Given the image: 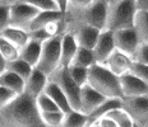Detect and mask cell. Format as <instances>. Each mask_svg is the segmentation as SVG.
<instances>
[{
	"instance_id": "obj_11",
	"label": "cell",
	"mask_w": 148,
	"mask_h": 127,
	"mask_svg": "<svg viewBox=\"0 0 148 127\" xmlns=\"http://www.w3.org/2000/svg\"><path fill=\"white\" fill-rule=\"evenodd\" d=\"M133 58L130 56H128L124 52L119 51V50L115 48V51L107 57V60L105 61L103 65L105 67H107L111 73L115 74L116 76H123L124 74H128L130 71L132 64H133Z\"/></svg>"
},
{
	"instance_id": "obj_37",
	"label": "cell",
	"mask_w": 148,
	"mask_h": 127,
	"mask_svg": "<svg viewBox=\"0 0 148 127\" xmlns=\"http://www.w3.org/2000/svg\"><path fill=\"white\" fill-rule=\"evenodd\" d=\"M51 36L46 32L45 28H41V29H36V31H31L29 32V39L32 41H36V42H40V43H44L46 42L47 39H50Z\"/></svg>"
},
{
	"instance_id": "obj_31",
	"label": "cell",
	"mask_w": 148,
	"mask_h": 127,
	"mask_svg": "<svg viewBox=\"0 0 148 127\" xmlns=\"http://www.w3.org/2000/svg\"><path fill=\"white\" fill-rule=\"evenodd\" d=\"M36 104L40 112H52V111H60V108L55 104V102L44 92L36 98Z\"/></svg>"
},
{
	"instance_id": "obj_21",
	"label": "cell",
	"mask_w": 148,
	"mask_h": 127,
	"mask_svg": "<svg viewBox=\"0 0 148 127\" xmlns=\"http://www.w3.org/2000/svg\"><path fill=\"white\" fill-rule=\"evenodd\" d=\"M0 85L10 89L12 92L17 93L18 95L23 94L24 90H26V80H23L19 75L8 70L0 75Z\"/></svg>"
},
{
	"instance_id": "obj_42",
	"label": "cell",
	"mask_w": 148,
	"mask_h": 127,
	"mask_svg": "<svg viewBox=\"0 0 148 127\" xmlns=\"http://www.w3.org/2000/svg\"><path fill=\"white\" fill-rule=\"evenodd\" d=\"M7 60H5L4 57H3V55L0 54V75L1 74H4L5 71H7Z\"/></svg>"
},
{
	"instance_id": "obj_5",
	"label": "cell",
	"mask_w": 148,
	"mask_h": 127,
	"mask_svg": "<svg viewBox=\"0 0 148 127\" xmlns=\"http://www.w3.org/2000/svg\"><path fill=\"white\" fill-rule=\"evenodd\" d=\"M61 36L63 35L54 36L42 43L41 56L36 69L49 78L61 66Z\"/></svg>"
},
{
	"instance_id": "obj_41",
	"label": "cell",
	"mask_w": 148,
	"mask_h": 127,
	"mask_svg": "<svg viewBox=\"0 0 148 127\" xmlns=\"http://www.w3.org/2000/svg\"><path fill=\"white\" fill-rule=\"evenodd\" d=\"M55 3L58 4V7L63 13H66V9H68V1L69 0H54Z\"/></svg>"
},
{
	"instance_id": "obj_44",
	"label": "cell",
	"mask_w": 148,
	"mask_h": 127,
	"mask_svg": "<svg viewBox=\"0 0 148 127\" xmlns=\"http://www.w3.org/2000/svg\"><path fill=\"white\" fill-rule=\"evenodd\" d=\"M0 4H13L12 0H0Z\"/></svg>"
},
{
	"instance_id": "obj_1",
	"label": "cell",
	"mask_w": 148,
	"mask_h": 127,
	"mask_svg": "<svg viewBox=\"0 0 148 127\" xmlns=\"http://www.w3.org/2000/svg\"><path fill=\"white\" fill-rule=\"evenodd\" d=\"M0 127H47L41 117L36 99L31 95L19 94L0 109Z\"/></svg>"
},
{
	"instance_id": "obj_10",
	"label": "cell",
	"mask_w": 148,
	"mask_h": 127,
	"mask_svg": "<svg viewBox=\"0 0 148 127\" xmlns=\"http://www.w3.org/2000/svg\"><path fill=\"white\" fill-rule=\"evenodd\" d=\"M115 41H114V32L110 29L101 31L96 46L93 47V56L96 64H103L107 57L115 51Z\"/></svg>"
},
{
	"instance_id": "obj_9",
	"label": "cell",
	"mask_w": 148,
	"mask_h": 127,
	"mask_svg": "<svg viewBox=\"0 0 148 127\" xmlns=\"http://www.w3.org/2000/svg\"><path fill=\"white\" fill-rule=\"evenodd\" d=\"M114 41L115 47L119 51L124 52L128 56H130L134 60V56L137 54V50L140 45L139 37L134 28H125L119 29L114 32Z\"/></svg>"
},
{
	"instance_id": "obj_15",
	"label": "cell",
	"mask_w": 148,
	"mask_h": 127,
	"mask_svg": "<svg viewBox=\"0 0 148 127\" xmlns=\"http://www.w3.org/2000/svg\"><path fill=\"white\" fill-rule=\"evenodd\" d=\"M47 83H49V76L35 67L32 74H31L29 78L26 81V90H24V93L36 99L40 94H42L45 92Z\"/></svg>"
},
{
	"instance_id": "obj_28",
	"label": "cell",
	"mask_w": 148,
	"mask_h": 127,
	"mask_svg": "<svg viewBox=\"0 0 148 127\" xmlns=\"http://www.w3.org/2000/svg\"><path fill=\"white\" fill-rule=\"evenodd\" d=\"M106 116L110 117V118H112L116 123H118L119 127H134L135 126V123H134V121L132 120V117L129 116L121 107L111 111V112L107 113Z\"/></svg>"
},
{
	"instance_id": "obj_32",
	"label": "cell",
	"mask_w": 148,
	"mask_h": 127,
	"mask_svg": "<svg viewBox=\"0 0 148 127\" xmlns=\"http://www.w3.org/2000/svg\"><path fill=\"white\" fill-rule=\"evenodd\" d=\"M27 4L32 5L33 8L38 9L40 12H49V10H60L58 4L54 0H22ZM61 12V10H60Z\"/></svg>"
},
{
	"instance_id": "obj_12",
	"label": "cell",
	"mask_w": 148,
	"mask_h": 127,
	"mask_svg": "<svg viewBox=\"0 0 148 127\" xmlns=\"http://www.w3.org/2000/svg\"><path fill=\"white\" fill-rule=\"evenodd\" d=\"M120 85H121L123 98L129 97H140L148 94V84L134 76L133 74L128 73L120 76Z\"/></svg>"
},
{
	"instance_id": "obj_20",
	"label": "cell",
	"mask_w": 148,
	"mask_h": 127,
	"mask_svg": "<svg viewBox=\"0 0 148 127\" xmlns=\"http://www.w3.org/2000/svg\"><path fill=\"white\" fill-rule=\"evenodd\" d=\"M41 48L42 43L29 39V42L23 48H21L19 58H22L23 61L29 64L32 67H36L40 61V56H41Z\"/></svg>"
},
{
	"instance_id": "obj_22",
	"label": "cell",
	"mask_w": 148,
	"mask_h": 127,
	"mask_svg": "<svg viewBox=\"0 0 148 127\" xmlns=\"http://www.w3.org/2000/svg\"><path fill=\"white\" fill-rule=\"evenodd\" d=\"M120 107H121V98H106L103 103H101L93 112L87 116L88 123L101 120L102 117L106 116L107 113H110L111 111L116 109V108H120Z\"/></svg>"
},
{
	"instance_id": "obj_36",
	"label": "cell",
	"mask_w": 148,
	"mask_h": 127,
	"mask_svg": "<svg viewBox=\"0 0 148 127\" xmlns=\"http://www.w3.org/2000/svg\"><path fill=\"white\" fill-rule=\"evenodd\" d=\"M10 4H0V32L9 26Z\"/></svg>"
},
{
	"instance_id": "obj_34",
	"label": "cell",
	"mask_w": 148,
	"mask_h": 127,
	"mask_svg": "<svg viewBox=\"0 0 148 127\" xmlns=\"http://www.w3.org/2000/svg\"><path fill=\"white\" fill-rule=\"evenodd\" d=\"M17 97H18L17 93L12 92L10 89L4 88V86L0 85V109L7 107L8 104H10Z\"/></svg>"
},
{
	"instance_id": "obj_33",
	"label": "cell",
	"mask_w": 148,
	"mask_h": 127,
	"mask_svg": "<svg viewBox=\"0 0 148 127\" xmlns=\"http://www.w3.org/2000/svg\"><path fill=\"white\" fill-rule=\"evenodd\" d=\"M130 74H133L134 76H137L138 79H140L142 81H144L146 84H148V65L137 62V61H133L130 67Z\"/></svg>"
},
{
	"instance_id": "obj_18",
	"label": "cell",
	"mask_w": 148,
	"mask_h": 127,
	"mask_svg": "<svg viewBox=\"0 0 148 127\" xmlns=\"http://www.w3.org/2000/svg\"><path fill=\"white\" fill-rule=\"evenodd\" d=\"M64 17H65V13L60 10H49V12H40L38 14L36 15V18L31 22V24L28 26L27 31L31 32V31H36V29H41L46 27L49 23H52V22H58V20H63Z\"/></svg>"
},
{
	"instance_id": "obj_23",
	"label": "cell",
	"mask_w": 148,
	"mask_h": 127,
	"mask_svg": "<svg viewBox=\"0 0 148 127\" xmlns=\"http://www.w3.org/2000/svg\"><path fill=\"white\" fill-rule=\"evenodd\" d=\"M140 43H148V12L137 10L134 18V26Z\"/></svg>"
},
{
	"instance_id": "obj_14",
	"label": "cell",
	"mask_w": 148,
	"mask_h": 127,
	"mask_svg": "<svg viewBox=\"0 0 148 127\" xmlns=\"http://www.w3.org/2000/svg\"><path fill=\"white\" fill-rule=\"evenodd\" d=\"M102 94L95 90L89 84H86L81 89V112L84 114H91L101 103L105 102Z\"/></svg>"
},
{
	"instance_id": "obj_8",
	"label": "cell",
	"mask_w": 148,
	"mask_h": 127,
	"mask_svg": "<svg viewBox=\"0 0 148 127\" xmlns=\"http://www.w3.org/2000/svg\"><path fill=\"white\" fill-rule=\"evenodd\" d=\"M121 108L132 117L135 125L144 126L148 123V94L121 98Z\"/></svg>"
},
{
	"instance_id": "obj_3",
	"label": "cell",
	"mask_w": 148,
	"mask_h": 127,
	"mask_svg": "<svg viewBox=\"0 0 148 127\" xmlns=\"http://www.w3.org/2000/svg\"><path fill=\"white\" fill-rule=\"evenodd\" d=\"M105 98H123L120 78L101 64H95L88 69V83Z\"/></svg>"
},
{
	"instance_id": "obj_27",
	"label": "cell",
	"mask_w": 148,
	"mask_h": 127,
	"mask_svg": "<svg viewBox=\"0 0 148 127\" xmlns=\"http://www.w3.org/2000/svg\"><path fill=\"white\" fill-rule=\"evenodd\" d=\"M19 52L21 50L17 46H14L12 42H9L8 39H5L4 37L0 36V54L7 60V62L19 58Z\"/></svg>"
},
{
	"instance_id": "obj_24",
	"label": "cell",
	"mask_w": 148,
	"mask_h": 127,
	"mask_svg": "<svg viewBox=\"0 0 148 127\" xmlns=\"http://www.w3.org/2000/svg\"><path fill=\"white\" fill-rule=\"evenodd\" d=\"M35 67H32L29 64H27L26 61H23L22 58H17L14 61H9L7 64V70L12 71V73L19 75L23 80H26L29 78V75L32 74V71Z\"/></svg>"
},
{
	"instance_id": "obj_39",
	"label": "cell",
	"mask_w": 148,
	"mask_h": 127,
	"mask_svg": "<svg viewBox=\"0 0 148 127\" xmlns=\"http://www.w3.org/2000/svg\"><path fill=\"white\" fill-rule=\"evenodd\" d=\"M98 122H100L101 127H119L115 121L112 118H110V117H107V116H105L101 120H98Z\"/></svg>"
},
{
	"instance_id": "obj_17",
	"label": "cell",
	"mask_w": 148,
	"mask_h": 127,
	"mask_svg": "<svg viewBox=\"0 0 148 127\" xmlns=\"http://www.w3.org/2000/svg\"><path fill=\"white\" fill-rule=\"evenodd\" d=\"M0 36L4 37L5 39H8L9 42H12L19 50L23 48L29 42V32L27 29L19 28V27L8 26L7 28H4L0 32Z\"/></svg>"
},
{
	"instance_id": "obj_4",
	"label": "cell",
	"mask_w": 148,
	"mask_h": 127,
	"mask_svg": "<svg viewBox=\"0 0 148 127\" xmlns=\"http://www.w3.org/2000/svg\"><path fill=\"white\" fill-rule=\"evenodd\" d=\"M135 14V0H116L115 3L109 5L106 29L115 32L119 29L133 28Z\"/></svg>"
},
{
	"instance_id": "obj_46",
	"label": "cell",
	"mask_w": 148,
	"mask_h": 127,
	"mask_svg": "<svg viewBox=\"0 0 148 127\" xmlns=\"http://www.w3.org/2000/svg\"><path fill=\"white\" fill-rule=\"evenodd\" d=\"M139 127H148V123H146V125H144V126H139Z\"/></svg>"
},
{
	"instance_id": "obj_43",
	"label": "cell",
	"mask_w": 148,
	"mask_h": 127,
	"mask_svg": "<svg viewBox=\"0 0 148 127\" xmlns=\"http://www.w3.org/2000/svg\"><path fill=\"white\" fill-rule=\"evenodd\" d=\"M88 127H101V126H100V122H98V121H95V122L89 123Z\"/></svg>"
},
{
	"instance_id": "obj_19",
	"label": "cell",
	"mask_w": 148,
	"mask_h": 127,
	"mask_svg": "<svg viewBox=\"0 0 148 127\" xmlns=\"http://www.w3.org/2000/svg\"><path fill=\"white\" fill-rule=\"evenodd\" d=\"M45 93L55 102V104H56V106L60 108V111H63L64 113H69L73 111V108L70 106L68 98L65 97V94L63 93V90L59 88V85L55 84L54 81H51L50 79H49V83L45 88Z\"/></svg>"
},
{
	"instance_id": "obj_29",
	"label": "cell",
	"mask_w": 148,
	"mask_h": 127,
	"mask_svg": "<svg viewBox=\"0 0 148 127\" xmlns=\"http://www.w3.org/2000/svg\"><path fill=\"white\" fill-rule=\"evenodd\" d=\"M63 111H52V112H41V117L47 127H61L65 118Z\"/></svg>"
},
{
	"instance_id": "obj_45",
	"label": "cell",
	"mask_w": 148,
	"mask_h": 127,
	"mask_svg": "<svg viewBox=\"0 0 148 127\" xmlns=\"http://www.w3.org/2000/svg\"><path fill=\"white\" fill-rule=\"evenodd\" d=\"M105 1H106V3H107V4H109V5H110V4H112V3H115V1H116V0H105Z\"/></svg>"
},
{
	"instance_id": "obj_13",
	"label": "cell",
	"mask_w": 148,
	"mask_h": 127,
	"mask_svg": "<svg viewBox=\"0 0 148 127\" xmlns=\"http://www.w3.org/2000/svg\"><path fill=\"white\" fill-rule=\"evenodd\" d=\"M65 32L72 33L79 47L93 50V47L96 46L98 37H100L101 31L95 28V27H89V26H78L70 31H65Z\"/></svg>"
},
{
	"instance_id": "obj_2",
	"label": "cell",
	"mask_w": 148,
	"mask_h": 127,
	"mask_svg": "<svg viewBox=\"0 0 148 127\" xmlns=\"http://www.w3.org/2000/svg\"><path fill=\"white\" fill-rule=\"evenodd\" d=\"M109 4L105 0H95L88 7L79 10H70L64 17V32L78 26H89L103 31L106 29Z\"/></svg>"
},
{
	"instance_id": "obj_25",
	"label": "cell",
	"mask_w": 148,
	"mask_h": 127,
	"mask_svg": "<svg viewBox=\"0 0 148 127\" xmlns=\"http://www.w3.org/2000/svg\"><path fill=\"white\" fill-rule=\"evenodd\" d=\"M88 117L87 114L79 112V111H72L65 114V118L61 127H88Z\"/></svg>"
},
{
	"instance_id": "obj_47",
	"label": "cell",
	"mask_w": 148,
	"mask_h": 127,
	"mask_svg": "<svg viewBox=\"0 0 148 127\" xmlns=\"http://www.w3.org/2000/svg\"><path fill=\"white\" fill-rule=\"evenodd\" d=\"M12 1H13V3H14V1H15V0H12Z\"/></svg>"
},
{
	"instance_id": "obj_35",
	"label": "cell",
	"mask_w": 148,
	"mask_h": 127,
	"mask_svg": "<svg viewBox=\"0 0 148 127\" xmlns=\"http://www.w3.org/2000/svg\"><path fill=\"white\" fill-rule=\"evenodd\" d=\"M134 61L148 65V43H140L134 56Z\"/></svg>"
},
{
	"instance_id": "obj_26",
	"label": "cell",
	"mask_w": 148,
	"mask_h": 127,
	"mask_svg": "<svg viewBox=\"0 0 148 127\" xmlns=\"http://www.w3.org/2000/svg\"><path fill=\"white\" fill-rule=\"evenodd\" d=\"M95 64H96V60H95V56H93V51L88 48H83V47L78 48V51H77L74 60L72 62V65L87 67V69H89Z\"/></svg>"
},
{
	"instance_id": "obj_40",
	"label": "cell",
	"mask_w": 148,
	"mask_h": 127,
	"mask_svg": "<svg viewBox=\"0 0 148 127\" xmlns=\"http://www.w3.org/2000/svg\"><path fill=\"white\" fill-rule=\"evenodd\" d=\"M137 10L148 12V0H135Z\"/></svg>"
},
{
	"instance_id": "obj_38",
	"label": "cell",
	"mask_w": 148,
	"mask_h": 127,
	"mask_svg": "<svg viewBox=\"0 0 148 127\" xmlns=\"http://www.w3.org/2000/svg\"><path fill=\"white\" fill-rule=\"evenodd\" d=\"M95 0H69L68 1V9L66 12L70 10H79L86 7H88L89 4H92Z\"/></svg>"
},
{
	"instance_id": "obj_7",
	"label": "cell",
	"mask_w": 148,
	"mask_h": 127,
	"mask_svg": "<svg viewBox=\"0 0 148 127\" xmlns=\"http://www.w3.org/2000/svg\"><path fill=\"white\" fill-rule=\"evenodd\" d=\"M38 13H40L38 9L33 8L32 5L27 4V3L22 1V0H17L13 4H10L9 26L27 29L31 24V22L35 19Z\"/></svg>"
},
{
	"instance_id": "obj_30",
	"label": "cell",
	"mask_w": 148,
	"mask_h": 127,
	"mask_svg": "<svg viewBox=\"0 0 148 127\" xmlns=\"http://www.w3.org/2000/svg\"><path fill=\"white\" fill-rule=\"evenodd\" d=\"M70 76L79 86H83L88 83V69L82 66H75V65H70L68 67Z\"/></svg>"
},
{
	"instance_id": "obj_16",
	"label": "cell",
	"mask_w": 148,
	"mask_h": 127,
	"mask_svg": "<svg viewBox=\"0 0 148 127\" xmlns=\"http://www.w3.org/2000/svg\"><path fill=\"white\" fill-rule=\"evenodd\" d=\"M78 48L79 46L74 36L70 32H64L61 36V66L69 67L72 65Z\"/></svg>"
},
{
	"instance_id": "obj_6",
	"label": "cell",
	"mask_w": 148,
	"mask_h": 127,
	"mask_svg": "<svg viewBox=\"0 0 148 127\" xmlns=\"http://www.w3.org/2000/svg\"><path fill=\"white\" fill-rule=\"evenodd\" d=\"M51 81H54L55 84L59 85V88L63 90L65 94V97L69 101L70 106H72L73 111H79L81 112V89L82 86H79L73 78L70 76L68 67H59L54 74L49 78Z\"/></svg>"
}]
</instances>
